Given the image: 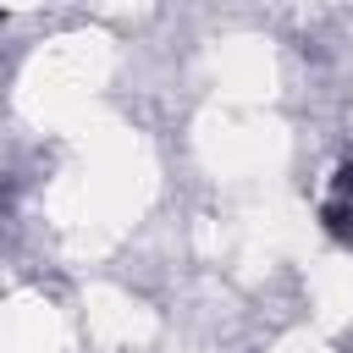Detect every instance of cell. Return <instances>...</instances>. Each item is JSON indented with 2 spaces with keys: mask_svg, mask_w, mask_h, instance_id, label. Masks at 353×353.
Returning a JSON list of instances; mask_svg holds the SVG:
<instances>
[{
  "mask_svg": "<svg viewBox=\"0 0 353 353\" xmlns=\"http://www.w3.org/2000/svg\"><path fill=\"white\" fill-rule=\"evenodd\" d=\"M320 215H325V232H331L336 243H353V204H347V199H331Z\"/></svg>",
  "mask_w": 353,
  "mask_h": 353,
  "instance_id": "1",
  "label": "cell"
},
{
  "mask_svg": "<svg viewBox=\"0 0 353 353\" xmlns=\"http://www.w3.org/2000/svg\"><path fill=\"white\" fill-rule=\"evenodd\" d=\"M336 199L353 204V160H342V171H336Z\"/></svg>",
  "mask_w": 353,
  "mask_h": 353,
  "instance_id": "2",
  "label": "cell"
}]
</instances>
